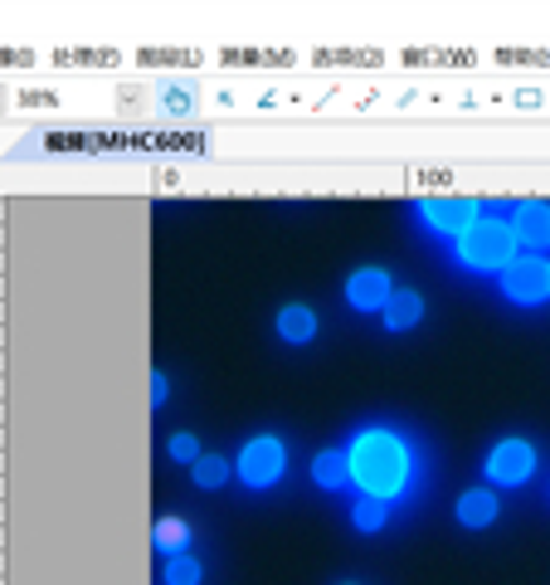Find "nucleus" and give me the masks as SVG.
<instances>
[{
    "label": "nucleus",
    "mask_w": 550,
    "mask_h": 585,
    "mask_svg": "<svg viewBox=\"0 0 550 585\" xmlns=\"http://www.w3.org/2000/svg\"><path fill=\"white\" fill-rule=\"evenodd\" d=\"M346 464H351V488H361V498H380L395 508L419 493L424 449L400 424H361L346 444Z\"/></svg>",
    "instance_id": "nucleus-1"
},
{
    "label": "nucleus",
    "mask_w": 550,
    "mask_h": 585,
    "mask_svg": "<svg viewBox=\"0 0 550 585\" xmlns=\"http://www.w3.org/2000/svg\"><path fill=\"white\" fill-rule=\"evenodd\" d=\"M444 254L458 274L497 278L502 268H512V258L521 254V244H516V234H512V216H502V210H482L458 240L444 244Z\"/></svg>",
    "instance_id": "nucleus-2"
},
{
    "label": "nucleus",
    "mask_w": 550,
    "mask_h": 585,
    "mask_svg": "<svg viewBox=\"0 0 550 585\" xmlns=\"http://www.w3.org/2000/svg\"><path fill=\"white\" fill-rule=\"evenodd\" d=\"M482 210H487V206H482L478 196H419L409 206V216H414V224H419L424 234H429V240L448 244V240H458V234H463Z\"/></svg>",
    "instance_id": "nucleus-3"
},
{
    "label": "nucleus",
    "mask_w": 550,
    "mask_h": 585,
    "mask_svg": "<svg viewBox=\"0 0 550 585\" xmlns=\"http://www.w3.org/2000/svg\"><path fill=\"white\" fill-rule=\"evenodd\" d=\"M283 474H288V444L278 434H254L249 444L239 449V459H234V478H239L249 493L278 488Z\"/></svg>",
    "instance_id": "nucleus-4"
},
{
    "label": "nucleus",
    "mask_w": 550,
    "mask_h": 585,
    "mask_svg": "<svg viewBox=\"0 0 550 585\" xmlns=\"http://www.w3.org/2000/svg\"><path fill=\"white\" fill-rule=\"evenodd\" d=\"M497 292L512 302V308H546L550 302V254H516L512 268H502Z\"/></svg>",
    "instance_id": "nucleus-5"
},
{
    "label": "nucleus",
    "mask_w": 550,
    "mask_h": 585,
    "mask_svg": "<svg viewBox=\"0 0 550 585\" xmlns=\"http://www.w3.org/2000/svg\"><path fill=\"white\" fill-rule=\"evenodd\" d=\"M482 474H487L492 488H526L536 478V444L521 434H507L487 449L482 459Z\"/></svg>",
    "instance_id": "nucleus-6"
},
{
    "label": "nucleus",
    "mask_w": 550,
    "mask_h": 585,
    "mask_svg": "<svg viewBox=\"0 0 550 585\" xmlns=\"http://www.w3.org/2000/svg\"><path fill=\"white\" fill-rule=\"evenodd\" d=\"M341 292H346V308L351 312H385V302L395 298V284H390L385 268L366 264V268H351V274H346Z\"/></svg>",
    "instance_id": "nucleus-7"
},
{
    "label": "nucleus",
    "mask_w": 550,
    "mask_h": 585,
    "mask_svg": "<svg viewBox=\"0 0 550 585\" xmlns=\"http://www.w3.org/2000/svg\"><path fill=\"white\" fill-rule=\"evenodd\" d=\"M512 234L521 254H550V200H516Z\"/></svg>",
    "instance_id": "nucleus-8"
},
{
    "label": "nucleus",
    "mask_w": 550,
    "mask_h": 585,
    "mask_svg": "<svg viewBox=\"0 0 550 585\" xmlns=\"http://www.w3.org/2000/svg\"><path fill=\"white\" fill-rule=\"evenodd\" d=\"M502 517V503H497V488H463L453 503V522L463 532H487L492 522Z\"/></svg>",
    "instance_id": "nucleus-9"
},
{
    "label": "nucleus",
    "mask_w": 550,
    "mask_h": 585,
    "mask_svg": "<svg viewBox=\"0 0 550 585\" xmlns=\"http://www.w3.org/2000/svg\"><path fill=\"white\" fill-rule=\"evenodd\" d=\"M273 332H278V342H288V346H307V342H317L322 322L307 302H288V308H278Z\"/></svg>",
    "instance_id": "nucleus-10"
},
{
    "label": "nucleus",
    "mask_w": 550,
    "mask_h": 585,
    "mask_svg": "<svg viewBox=\"0 0 550 585\" xmlns=\"http://www.w3.org/2000/svg\"><path fill=\"white\" fill-rule=\"evenodd\" d=\"M424 322V292L414 288H395V298L385 302V312H380V328L385 332H414Z\"/></svg>",
    "instance_id": "nucleus-11"
},
{
    "label": "nucleus",
    "mask_w": 550,
    "mask_h": 585,
    "mask_svg": "<svg viewBox=\"0 0 550 585\" xmlns=\"http://www.w3.org/2000/svg\"><path fill=\"white\" fill-rule=\"evenodd\" d=\"M312 483L322 493H346L351 488V464H346V449H322L312 459Z\"/></svg>",
    "instance_id": "nucleus-12"
},
{
    "label": "nucleus",
    "mask_w": 550,
    "mask_h": 585,
    "mask_svg": "<svg viewBox=\"0 0 550 585\" xmlns=\"http://www.w3.org/2000/svg\"><path fill=\"white\" fill-rule=\"evenodd\" d=\"M390 517H395V508H390V503H380V498H356L351 503V527H356V532H366V537L385 532Z\"/></svg>",
    "instance_id": "nucleus-13"
},
{
    "label": "nucleus",
    "mask_w": 550,
    "mask_h": 585,
    "mask_svg": "<svg viewBox=\"0 0 550 585\" xmlns=\"http://www.w3.org/2000/svg\"><path fill=\"white\" fill-rule=\"evenodd\" d=\"M151 547L161 551L166 561H171V556H186V547H190V522H181V517H161V522H156V532H151Z\"/></svg>",
    "instance_id": "nucleus-14"
},
{
    "label": "nucleus",
    "mask_w": 550,
    "mask_h": 585,
    "mask_svg": "<svg viewBox=\"0 0 550 585\" xmlns=\"http://www.w3.org/2000/svg\"><path fill=\"white\" fill-rule=\"evenodd\" d=\"M190 478H195V488L220 493L224 483L234 478V464H229V459H220V454H200L195 464H190Z\"/></svg>",
    "instance_id": "nucleus-15"
},
{
    "label": "nucleus",
    "mask_w": 550,
    "mask_h": 585,
    "mask_svg": "<svg viewBox=\"0 0 550 585\" xmlns=\"http://www.w3.org/2000/svg\"><path fill=\"white\" fill-rule=\"evenodd\" d=\"M161 585H205V561L200 556H171L166 561V571H161Z\"/></svg>",
    "instance_id": "nucleus-16"
},
{
    "label": "nucleus",
    "mask_w": 550,
    "mask_h": 585,
    "mask_svg": "<svg viewBox=\"0 0 550 585\" xmlns=\"http://www.w3.org/2000/svg\"><path fill=\"white\" fill-rule=\"evenodd\" d=\"M156 98H161V103L171 108V112H190V103H195V98H190V88H181V84H176V78H161V88H156Z\"/></svg>",
    "instance_id": "nucleus-17"
},
{
    "label": "nucleus",
    "mask_w": 550,
    "mask_h": 585,
    "mask_svg": "<svg viewBox=\"0 0 550 585\" xmlns=\"http://www.w3.org/2000/svg\"><path fill=\"white\" fill-rule=\"evenodd\" d=\"M166 454H171L176 464H186V468H190V464H195V459H200V439H195V434H186V430H181V434H171V444H166Z\"/></svg>",
    "instance_id": "nucleus-18"
},
{
    "label": "nucleus",
    "mask_w": 550,
    "mask_h": 585,
    "mask_svg": "<svg viewBox=\"0 0 550 585\" xmlns=\"http://www.w3.org/2000/svg\"><path fill=\"white\" fill-rule=\"evenodd\" d=\"M166 400H171V380H166V371H151V410H161Z\"/></svg>",
    "instance_id": "nucleus-19"
},
{
    "label": "nucleus",
    "mask_w": 550,
    "mask_h": 585,
    "mask_svg": "<svg viewBox=\"0 0 550 585\" xmlns=\"http://www.w3.org/2000/svg\"><path fill=\"white\" fill-rule=\"evenodd\" d=\"M341 585H356V581H341Z\"/></svg>",
    "instance_id": "nucleus-20"
}]
</instances>
